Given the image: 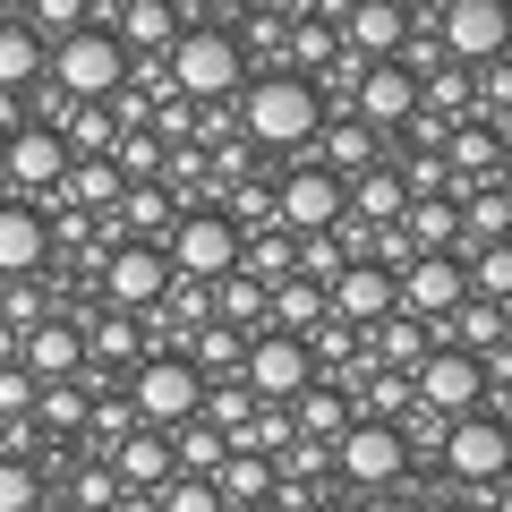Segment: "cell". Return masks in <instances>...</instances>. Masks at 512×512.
Returning <instances> with one entry per match:
<instances>
[{"mask_svg": "<svg viewBox=\"0 0 512 512\" xmlns=\"http://www.w3.org/2000/svg\"><path fill=\"white\" fill-rule=\"evenodd\" d=\"M171 222H180V197H171L163 180H128V197H120V231L128 239H171Z\"/></svg>", "mask_w": 512, "mask_h": 512, "instance_id": "33", "label": "cell"}, {"mask_svg": "<svg viewBox=\"0 0 512 512\" xmlns=\"http://www.w3.org/2000/svg\"><path fill=\"white\" fill-rule=\"evenodd\" d=\"M436 461H444V470H453L470 495L504 487V478H512V427H504V410H470V419H453Z\"/></svg>", "mask_w": 512, "mask_h": 512, "instance_id": "7", "label": "cell"}, {"mask_svg": "<svg viewBox=\"0 0 512 512\" xmlns=\"http://www.w3.org/2000/svg\"><path fill=\"white\" fill-rule=\"evenodd\" d=\"M52 77L60 94H77V103H111V94L128 86V43L111 35V26H77V35L52 43Z\"/></svg>", "mask_w": 512, "mask_h": 512, "instance_id": "3", "label": "cell"}, {"mask_svg": "<svg viewBox=\"0 0 512 512\" xmlns=\"http://www.w3.org/2000/svg\"><path fill=\"white\" fill-rule=\"evenodd\" d=\"M342 43H350L359 60H402V43H410V9H402V0H350Z\"/></svg>", "mask_w": 512, "mask_h": 512, "instance_id": "22", "label": "cell"}, {"mask_svg": "<svg viewBox=\"0 0 512 512\" xmlns=\"http://www.w3.org/2000/svg\"><path fill=\"white\" fill-rule=\"evenodd\" d=\"M393 171H402L410 197H453V171H444V154H410V163H393Z\"/></svg>", "mask_w": 512, "mask_h": 512, "instance_id": "50", "label": "cell"}, {"mask_svg": "<svg viewBox=\"0 0 512 512\" xmlns=\"http://www.w3.org/2000/svg\"><path fill=\"white\" fill-rule=\"evenodd\" d=\"M128 402H137V419L146 427H188L205 410V376L188 350H146V359L128 367Z\"/></svg>", "mask_w": 512, "mask_h": 512, "instance_id": "4", "label": "cell"}, {"mask_svg": "<svg viewBox=\"0 0 512 512\" xmlns=\"http://www.w3.org/2000/svg\"><path fill=\"white\" fill-rule=\"evenodd\" d=\"M0 512H43V478H35V461H0Z\"/></svg>", "mask_w": 512, "mask_h": 512, "instance_id": "47", "label": "cell"}, {"mask_svg": "<svg viewBox=\"0 0 512 512\" xmlns=\"http://www.w3.org/2000/svg\"><path fill=\"white\" fill-rule=\"evenodd\" d=\"M43 69H52V43L26 18H0V94H35Z\"/></svg>", "mask_w": 512, "mask_h": 512, "instance_id": "27", "label": "cell"}, {"mask_svg": "<svg viewBox=\"0 0 512 512\" xmlns=\"http://www.w3.org/2000/svg\"><path fill=\"white\" fill-rule=\"evenodd\" d=\"M444 333H453V350L487 359V350H504V342H512V316L495 308V299H461V308L444 316Z\"/></svg>", "mask_w": 512, "mask_h": 512, "instance_id": "34", "label": "cell"}, {"mask_svg": "<svg viewBox=\"0 0 512 512\" xmlns=\"http://www.w3.org/2000/svg\"><path fill=\"white\" fill-rule=\"evenodd\" d=\"M188 359H197V376H205V384H214V376H239V359H248V333L222 325V316H205V325L188 333Z\"/></svg>", "mask_w": 512, "mask_h": 512, "instance_id": "37", "label": "cell"}, {"mask_svg": "<svg viewBox=\"0 0 512 512\" xmlns=\"http://www.w3.org/2000/svg\"><path fill=\"white\" fill-rule=\"evenodd\" d=\"M103 308H128V316H154L163 308V291H171V256H163V239H120V248L103 256Z\"/></svg>", "mask_w": 512, "mask_h": 512, "instance_id": "9", "label": "cell"}, {"mask_svg": "<svg viewBox=\"0 0 512 512\" xmlns=\"http://www.w3.org/2000/svg\"><path fill=\"white\" fill-rule=\"evenodd\" d=\"M239 384H248L256 402H299L316 384V359L299 333H248V359H239Z\"/></svg>", "mask_w": 512, "mask_h": 512, "instance_id": "11", "label": "cell"}, {"mask_svg": "<svg viewBox=\"0 0 512 512\" xmlns=\"http://www.w3.org/2000/svg\"><path fill=\"white\" fill-rule=\"evenodd\" d=\"M333 478H342V487H359V495L402 487V478H410L402 427H393V419H350L342 436H333Z\"/></svg>", "mask_w": 512, "mask_h": 512, "instance_id": "6", "label": "cell"}, {"mask_svg": "<svg viewBox=\"0 0 512 512\" xmlns=\"http://www.w3.org/2000/svg\"><path fill=\"white\" fill-rule=\"evenodd\" d=\"M333 316V299H325V282H308V274H291V282H274V308H265V333H299L308 342L316 325Z\"/></svg>", "mask_w": 512, "mask_h": 512, "instance_id": "30", "label": "cell"}, {"mask_svg": "<svg viewBox=\"0 0 512 512\" xmlns=\"http://www.w3.org/2000/svg\"><path fill=\"white\" fill-rule=\"evenodd\" d=\"M265 308H274V291H265V282H248V274H222V282H214V316H222V325L265 333Z\"/></svg>", "mask_w": 512, "mask_h": 512, "instance_id": "42", "label": "cell"}, {"mask_svg": "<svg viewBox=\"0 0 512 512\" xmlns=\"http://www.w3.org/2000/svg\"><path fill=\"white\" fill-rule=\"evenodd\" d=\"M35 402H43V376H26L18 359L0 367V419H35Z\"/></svg>", "mask_w": 512, "mask_h": 512, "instance_id": "49", "label": "cell"}, {"mask_svg": "<svg viewBox=\"0 0 512 512\" xmlns=\"http://www.w3.org/2000/svg\"><path fill=\"white\" fill-rule=\"evenodd\" d=\"M444 171H453V197L495 188V180H504V137H495L487 120H453V137H444Z\"/></svg>", "mask_w": 512, "mask_h": 512, "instance_id": "18", "label": "cell"}, {"mask_svg": "<svg viewBox=\"0 0 512 512\" xmlns=\"http://www.w3.org/2000/svg\"><path fill=\"white\" fill-rule=\"evenodd\" d=\"M367 333H376L367 359H376V367H410V376H419V359L436 350V342H427V316H410V308H393L384 325H367Z\"/></svg>", "mask_w": 512, "mask_h": 512, "instance_id": "32", "label": "cell"}, {"mask_svg": "<svg viewBox=\"0 0 512 512\" xmlns=\"http://www.w3.org/2000/svg\"><path fill=\"white\" fill-rule=\"evenodd\" d=\"M120 197H128V180L111 154H77L69 180H60V205H77V214H120Z\"/></svg>", "mask_w": 512, "mask_h": 512, "instance_id": "29", "label": "cell"}, {"mask_svg": "<svg viewBox=\"0 0 512 512\" xmlns=\"http://www.w3.org/2000/svg\"><path fill=\"white\" fill-rule=\"evenodd\" d=\"M316 163H325L333 180H359V171L384 163V137L359 120V111H325V128H316Z\"/></svg>", "mask_w": 512, "mask_h": 512, "instance_id": "21", "label": "cell"}, {"mask_svg": "<svg viewBox=\"0 0 512 512\" xmlns=\"http://www.w3.org/2000/svg\"><path fill=\"white\" fill-rule=\"evenodd\" d=\"M393 291H402V308H410V316L444 325V316L470 299V274H461V256H419V265H402V274H393Z\"/></svg>", "mask_w": 512, "mask_h": 512, "instance_id": "15", "label": "cell"}, {"mask_svg": "<svg viewBox=\"0 0 512 512\" xmlns=\"http://www.w3.org/2000/svg\"><path fill=\"white\" fill-rule=\"evenodd\" d=\"M137 359H146V316H128V308H94V316H86V367H111V376H128Z\"/></svg>", "mask_w": 512, "mask_h": 512, "instance_id": "24", "label": "cell"}, {"mask_svg": "<svg viewBox=\"0 0 512 512\" xmlns=\"http://www.w3.org/2000/svg\"><path fill=\"white\" fill-rule=\"evenodd\" d=\"M419 111H436V120H470V111H478V69L444 60L436 77H419Z\"/></svg>", "mask_w": 512, "mask_h": 512, "instance_id": "38", "label": "cell"}, {"mask_svg": "<svg viewBox=\"0 0 512 512\" xmlns=\"http://www.w3.org/2000/svg\"><path fill=\"white\" fill-rule=\"evenodd\" d=\"M171 9H180V18H188V9H205V0H171Z\"/></svg>", "mask_w": 512, "mask_h": 512, "instance_id": "56", "label": "cell"}, {"mask_svg": "<svg viewBox=\"0 0 512 512\" xmlns=\"http://www.w3.org/2000/svg\"><path fill=\"white\" fill-rule=\"evenodd\" d=\"M410 402H419V376H410V367H367V384H359V419H393V427H402Z\"/></svg>", "mask_w": 512, "mask_h": 512, "instance_id": "40", "label": "cell"}, {"mask_svg": "<svg viewBox=\"0 0 512 512\" xmlns=\"http://www.w3.org/2000/svg\"><path fill=\"white\" fill-rule=\"evenodd\" d=\"M239 274L248 282H291L299 274V231H282V222H256V231H239Z\"/></svg>", "mask_w": 512, "mask_h": 512, "instance_id": "25", "label": "cell"}, {"mask_svg": "<svg viewBox=\"0 0 512 512\" xmlns=\"http://www.w3.org/2000/svg\"><path fill=\"white\" fill-rule=\"evenodd\" d=\"M171 453H180V478H214L231 461V436L214 419H188V427H171Z\"/></svg>", "mask_w": 512, "mask_h": 512, "instance_id": "41", "label": "cell"}, {"mask_svg": "<svg viewBox=\"0 0 512 512\" xmlns=\"http://www.w3.org/2000/svg\"><path fill=\"white\" fill-rule=\"evenodd\" d=\"M86 402H94V384H86V376H60V384H43L35 419L52 427V436H69V444H77V436H86V419H94Z\"/></svg>", "mask_w": 512, "mask_h": 512, "instance_id": "39", "label": "cell"}, {"mask_svg": "<svg viewBox=\"0 0 512 512\" xmlns=\"http://www.w3.org/2000/svg\"><path fill=\"white\" fill-rule=\"evenodd\" d=\"M333 316H342V325H384V316H393V308H402V291H393V274H384V265H376V256H359V265H342V274H333Z\"/></svg>", "mask_w": 512, "mask_h": 512, "instance_id": "16", "label": "cell"}, {"mask_svg": "<svg viewBox=\"0 0 512 512\" xmlns=\"http://www.w3.org/2000/svg\"><path fill=\"white\" fill-rule=\"evenodd\" d=\"M487 512H512V478H504V487H487Z\"/></svg>", "mask_w": 512, "mask_h": 512, "instance_id": "54", "label": "cell"}, {"mask_svg": "<svg viewBox=\"0 0 512 512\" xmlns=\"http://www.w3.org/2000/svg\"><path fill=\"white\" fill-rule=\"evenodd\" d=\"M163 137L154 128H120V146H111V163H120V180H163Z\"/></svg>", "mask_w": 512, "mask_h": 512, "instance_id": "45", "label": "cell"}, {"mask_svg": "<svg viewBox=\"0 0 512 512\" xmlns=\"http://www.w3.org/2000/svg\"><path fill=\"white\" fill-rule=\"evenodd\" d=\"M436 43L461 69H487L512 52V0H444L436 9Z\"/></svg>", "mask_w": 512, "mask_h": 512, "instance_id": "8", "label": "cell"}, {"mask_svg": "<svg viewBox=\"0 0 512 512\" xmlns=\"http://www.w3.org/2000/svg\"><path fill=\"white\" fill-rule=\"evenodd\" d=\"M427 512H487V495H453V504H427Z\"/></svg>", "mask_w": 512, "mask_h": 512, "instance_id": "53", "label": "cell"}, {"mask_svg": "<svg viewBox=\"0 0 512 512\" xmlns=\"http://www.w3.org/2000/svg\"><path fill=\"white\" fill-rule=\"evenodd\" d=\"M0 205H9V171H0Z\"/></svg>", "mask_w": 512, "mask_h": 512, "instance_id": "58", "label": "cell"}, {"mask_svg": "<svg viewBox=\"0 0 512 512\" xmlns=\"http://www.w3.org/2000/svg\"><path fill=\"white\" fill-rule=\"evenodd\" d=\"M111 504H120V470H111V461L77 470V495H69V512H111Z\"/></svg>", "mask_w": 512, "mask_h": 512, "instance_id": "48", "label": "cell"}, {"mask_svg": "<svg viewBox=\"0 0 512 512\" xmlns=\"http://www.w3.org/2000/svg\"><path fill=\"white\" fill-rule=\"evenodd\" d=\"M504 188H512V146H504Z\"/></svg>", "mask_w": 512, "mask_h": 512, "instance_id": "57", "label": "cell"}, {"mask_svg": "<svg viewBox=\"0 0 512 512\" xmlns=\"http://www.w3.org/2000/svg\"><path fill=\"white\" fill-rule=\"evenodd\" d=\"M163 256H171L180 282H222V274H239V222L222 214V205H180Z\"/></svg>", "mask_w": 512, "mask_h": 512, "instance_id": "5", "label": "cell"}, {"mask_svg": "<svg viewBox=\"0 0 512 512\" xmlns=\"http://www.w3.org/2000/svg\"><path fill=\"white\" fill-rule=\"evenodd\" d=\"M26 26H35L43 43L77 35V26H94V0H26Z\"/></svg>", "mask_w": 512, "mask_h": 512, "instance_id": "46", "label": "cell"}, {"mask_svg": "<svg viewBox=\"0 0 512 512\" xmlns=\"http://www.w3.org/2000/svg\"><path fill=\"white\" fill-rule=\"evenodd\" d=\"M197 419H214L222 436H239V427L256 419V393H248L239 376H214V384H205V410H197Z\"/></svg>", "mask_w": 512, "mask_h": 512, "instance_id": "44", "label": "cell"}, {"mask_svg": "<svg viewBox=\"0 0 512 512\" xmlns=\"http://www.w3.org/2000/svg\"><path fill=\"white\" fill-rule=\"evenodd\" d=\"M60 512H69V504H60Z\"/></svg>", "mask_w": 512, "mask_h": 512, "instance_id": "60", "label": "cell"}, {"mask_svg": "<svg viewBox=\"0 0 512 512\" xmlns=\"http://www.w3.org/2000/svg\"><path fill=\"white\" fill-rule=\"evenodd\" d=\"M402 9H410V18H436V9H444V0H402Z\"/></svg>", "mask_w": 512, "mask_h": 512, "instance_id": "55", "label": "cell"}, {"mask_svg": "<svg viewBox=\"0 0 512 512\" xmlns=\"http://www.w3.org/2000/svg\"><path fill=\"white\" fill-rule=\"evenodd\" d=\"M342 197H350V222H367V231H384V222L410 214V188H402V171H393V163H376V171H359V180H342Z\"/></svg>", "mask_w": 512, "mask_h": 512, "instance_id": "28", "label": "cell"}, {"mask_svg": "<svg viewBox=\"0 0 512 512\" xmlns=\"http://www.w3.org/2000/svg\"><path fill=\"white\" fill-rule=\"evenodd\" d=\"M18 367H26V376H43V384L86 376V325H69V316H43V325H26Z\"/></svg>", "mask_w": 512, "mask_h": 512, "instance_id": "19", "label": "cell"}, {"mask_svg": "<svg viewBox=\"0 0 512 512\" xmlns=\"http://www.w3.org/2000/svg\"><path fill=\"white\" fill-rule=\"evenodd\" d=\"M180 9H171V0H120V9H111V35L128 43V60H163L171 43H180Z\"/></svg>", "mask_w": 512, "mask_h": 512, "instance_id": "23", "label": "cell"}, {"mask_svg": "<svg viewBox=\"0 0 512 512\" xmlns=\"http://www.w3.org/2000/svg\"><path fill=\"white\" fill-rule=\"evenodd\" d=\"M350 512H410V504H402V495H393V487H376V495H359V504H350Z\"/></svg>", "mask_w": 512, "mask_h": 512, "instance_id": "52", "label": "cell"}, {"mask_svg": "<svg viewBox=\"0 0 512 512\" xmlns=\"http://www.w3.org/2000/svg\"><path fill=\"white\" fill-rule=\"evenodd\" d=\"M316 128H325V94L299 69H274V77H248L239 86V137L256 154H308Z\"/></svg>", "mask_w": 512, "mask_h": 512, "instance_id": "1", "label": "cell"}, {"mask_svg": "<svg viewBox=\"0 0 512 512\" xmlns=\"http://www.w3.org/2000/svg\"><path fill=\"white\" fill-rule=\"evenodd\" d=\"M342 214H350L342 180H333L325 163H308V154H299V163L274 180V222H282V231H333Z\"/></svg>", "mask_w": 512, "mask_h": 512, "instance_id": "12", "label": "cell"}, {"mask_svg": "<svg viewBox=\"0 0 512 512\" xmlns=\"http://www.w3.org/2000/svg\"><path fill=\"white\" fill-rule=\"evenodd\" d=\"M163 60H171V94H180V103H231V94L248 86V52H239V35L214 26V18H188Z\"/></svg>", "mask_w": 512, "mask_h": 512, "instance_id": "2", "label": "cell"}, {"mask_svg": "<svg viewBox=\"0 0 512 512\" xmlns=\"http://www.w3.org/2000/svg\"><path fill=\"white\" fill-rule=\"evenodd\" d=\"M0 171H9V197H60L69 180V137L43 120H26L9 146H0Z\"/></svg>", "mask_w": 512, "mask_h": 512, "instance_id": "13", "label": "cell"}, {"mask_svg": "<svg viewBox=\"0 0 512 512\" xmlns=\"http://www.w3.org/2000/svg\"><path fill=\"white\" fill-rule=\"evenodd\" d=\"M350 111H359L376 137H393V128L419 120V77H410L402 60H367V77H359V94H350Z\"/></svg>", "mask_w": 512, "mask_h": 512, "instance_id": "14", "label": "cell"}, {"mask_svg": "<svg viewBox=\"0 0 512 512\" xmlns=\"http://www.w3.org/2000/svg\"><path fill=\"white\" fill-rule=\"evenodd\" d=\"M43 256H52V222H43L26 197H9L0 205V282H35Z\"/></svg>", "mask_w": 512, "mask_h": 512, "instance_id": "20", "label": "cell"}, {"mask_svg": "<svg viewBox=\"0 0 512 512\" xmlns=\"http://www.w3.org/2000/svg\"><path fill=\"white\" fill-rule=\"evenodd\" d=\"M504 316H512V308H504Z\"/></svg>", "mask_w": 512, "mask_h": 512, "instance_id": "61", "label": "cell"}, {"mask_svg": "<svg viewBox=\"0 0 512 512\" xmlns=\"http://www.w3.org/2000/svg\"><path fill=\"white\" fill-rule=\"evenodd\" d=\"M214 487H222V504L265 512V504H274V461H265V453H231V461L214 470Z\"/></svg>", "mask_w": 512, "mask_h": 512, "instance_id": "36", "label": "cell"}, {"mask_svg": "<svg viewBox=\"0 0 512 512\" xmlns=\"http://www.w3.org/2000/svg\"><path fill=\"white\" fill-rule=\"evenodd\" d=\"M402 231H410V248H419V256H453V239H461V205H453V197H410Z\"/></svg>", "mask_w": 512, "mask_h": 512, "instance_id": "35", "label": "cell"}, {"mask_svg": "<svg viewBox=\"0 0 512 512\" xmlns=\"http://www.w3.org/2000/svg\"><path fill=\"white\" fill-rule=\"evenodd\" d=\"M419 402L436 410V419H470V410H495V393H487V359H470V350L436 342V350L419 359Z\"/></svg>", "mask_w": 512, "mask_h": 512, "instance_id": "10", "label": "cell"}, {"mask_svg": "<svg viewBox=\"0 0 512 512\" xmlns=\"http://www.w3.org/2000/svg\"><path fill=\"white\" fill-rule=\"evenodd\" d=\"M0 18H9V0H0Z\"/></svg>", "mask_w": 512, "mask_h": 512, "instance_id": "59", "label": "cell"}, {"mask_svg": "<svg viewBox=\"0 0 512 512\" xmlns=\"http://www.w3.org/2000/svg\"><path fill=\"white\" fill-rule=\"evenodd\" d=\"M111 470H120V487H137V495H163L171 478H180L171 427H128V436L111 444Z\"/></svg>", "mask_w": 512, "mask_h": 512, "instance_id": "17", "label": "cell"}, {"mask_svg": "<svg viewBox=\"0 0 512 512\" xmlns=\"http://www.w3.org/2000/svg\"><path fill=\"white\" fill-rule=\"evenodd\" d=\"M461 274H470V299H495V308H512V239H495V248L461 256Z\"/></svg>", "mask_w": 512, "mask_h": 512, "instance_id": "43", "label": "cell"}, {"mask_svg": "<svg viewBox=\"0 0 512 512\" xmlns=\"http://www.w3.org/2000/svg\"><path fill=\"white\" fill-rule=\"evenodd\" d=\"M461 205V239H453V256H478V248H495V239H512V188L495 180V188H470V197H453Z\"/></svg>", "mask_w": 512, "mask_h": 512, "instance_id": "26", "label": "cell"}, {"mask_svg": "<svg viewBox=\"0 0 512 512\" xmlns=\"http://www.w3.org/2000/svg\"><path fill=\"white\" fill-rule=\"evenodd\" d=\"M154 504H163V512H222V487H214V478H171Z\"/></svg>", "mask_w": 512, "mask_h": 512, "instance_id": "51", "label": "cell"}, {"mask_svg": "<svg viewBox=\"0 0 512 512\" xmlns=\"http://www.w3.org/2000/svg\"><path fill=\"white\" fill-rule=\"evenodd\" d=\"M350 419H359V402H350L342 384H325V376H316L308 393L291 402V427H299V436H316V444H333V436H342Z\"/></svg>", "mask_w": 512, "mask_h": 512, "instance_id": "31", "label": "cell"}]
</instances>
